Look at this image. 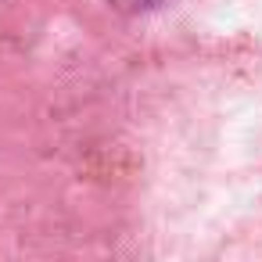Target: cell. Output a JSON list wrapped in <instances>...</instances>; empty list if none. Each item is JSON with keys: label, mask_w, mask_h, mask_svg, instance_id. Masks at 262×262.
Segmentation results:
<instances>
[{"label": "cell", "mask_w": 262, "mask_h": 262, "mask_svg": "<svg viewBox=\"0 0 262 262\" xmlns=\"http://www.w3.org/2000/svg\"><path fill=\"white\" fill-rule=\"evenodd\" d=\"M119 4H122V8H155L158 0H119Z\"/></svg>", "instance_id": "obj_1"}]
</instances>
